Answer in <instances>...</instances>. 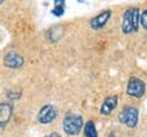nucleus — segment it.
I'll use <instances>...</instances> for the list:
<instances>
[{"label": "nucleus", "instance_id": "obj_1", "mask_svg": "<svg viewBox=\"0 0 147 137\" xmlns=\"http://www.w3.org/2000/svg\"><path fill=\"white\" fill-rule=\"evenodd\" d=\"M140 23V13L138 8H129L123 14L122 31L124 33H132L138 31Z\"/></svg>", "mask_w": 147, "mask_h": 137}, {"label": "nucleus", "instance_id": "obj_2", "mask_svg": "<svg viewBox=\"0 0 147 137\" xmlns=\"http://www.w3.org/2000/svg\"><path fill=\"white\" fill-rule=\"evenodd\" d=\"M63 130L67 135L76 136L80 132L83 127V116L76 113H68L62 122Z\"/></svg>", "mask_w": 147, "mask_h": 137}, {"label": "nucleus", "instance_id": "obj_3", "mask_svg": "<svg viewBox=\"0 0 147 137\" xmlns=\"http://www.w3.org/2000/svg\"><path fill=\"white\" fill-rule=\"evenodd\" d=\"M118 120L127 128H134L139 120V111L133 106L124 107L118 114Z\"/></svg>", "mask_w": 147, "mask_h": 137}, {"label": "nucleus", "instance_id": "obj_4", "mask_svg": "<svg viewBox=\"0 0 147 137\" xmlns=\"http://www.w3.org/2000/svg\"><path fill=\"white\" fill-rule=\"evenodd\" d=\"M146 84L142 79L138 77H131L127 82L126 86V94L133 98H141L145 94Z\"/></svg>", "mask_w": 147, "mask_h": 137}, {"label": "nucleus", "instance_id": "obj_5", "mask_svg": "<svg viewBox=\"0 0 147 137\" xmlns=\"http://www.w3.org/2000/svg\"><path fill=\"white\" fill-rule=\"evenodd\" d=\"M55 117H56V109L52 105H45L44 107H41L37 115V120L41 124L52 123L55 120Z\"/></svg>", "mask_w": 147, "mask_h": 137}, {"label": "nucleus", "instance_id": "obj_6", "mask_svg": "<svg viewBox=\"0 0 147 137\" xmlns=\"http://www.w3.org/2000/svg\"><path fill=\"white\" fill-rule=\"evenodd\" d=\"M3 63L7 68H10V69H16V68H20L23 66L24 63V59L21 54L16 53V52H9L5 55L3 58Z\"/></svg>", "mask_w": 147, "mask_h": 137}, {"label": "nucleus", "instance_id": "obj_7", "mask_svg": "<svg viewBox=\"0 0 147 137\" xmlns=\"http://www.w3.org/2000/svg\"><path fill=\"white\" fill-rule=\"evenodd\" d=\"M110 16H111V10H109V9L103 10L102 13L98 14L96 16H94V17L90 21L91 28H92L93 30H100V29H102V28L107 24V22L109 21Z\"/></svg>", "mask_w": 147, "mask_h": 137}, {"label": "nucleus", "instance_id": "obj_8", "mask_svg": "<svg viewBox=\"0 0 147 137\" xmlns=\"http://www.w3.org/2000/svg\"><path fill=\"white\" fill-rule=\"evenodd\" d=\"M13 114V106L9 102H1L0 104V127L5 128L6 124L9 122Z\"/></svg>", "mask_w": 147, "mask_h": 137}, {"label": "nucleus", "instance_id": "obj_9", "mask_svg": "<svg viewBox=\"0 0 147 137\" xmlns=\"http://www.w3.org/2000/svg\"><path fill=\"white\" fill-rule=\"evenodd\" d=\"M117 97L116 96H109L107 98L103 99L102 104H101V108H100V113L103 115H109L117 106Z\"/></svg>", "mask_w": 147, "mask_h": 137}, {"label": "nucleus", "instance_id": "obj_10", "mask_svg": "<svg viewBox=\"0 0 147 137\" xmlns=\"http://www.w3.org/2000/svg\"><path fill=\"white\" fill-rule=\"evenodd\" d=\"M84 135L86 137H98V131L95 128V124L92 120L87 121L84 127Z\"/></svg>", "mask_w": 147, "mask_h": 137}, {"label": "nucleus", "instance_id": "obj_11", "mask_svg": "<svg viewBox=\"0 0 147 137\" xmlns=\"http://www.w3.org/2000/svg\"><path fill=\"white\" fill-rule=\"evenodd\" d=\"M52 14L57 16V17L62 16L64 14V6H54V8L52 10Z\"/></svg>", "mask_w": 147, "mask_h": 137}, {"label": "nucleus", "instance_id": "obj_12", "mask_svg": "<svg viewBox=\"0 0 147 137\" xmlns=\"http://www.w3.org/2000/svg\"><path fill=\"white\" fill-rule=\"evenodd\" d=\"M140 24L142 25L144 29L147 30V8L142 12V14L140 15Z\"/></svg>", "mask_w": 147, "mask_h": 137}, {"label": "nucleus", "instance_id": "obj_13", "mask_svg": "<svg viewBox=\"0 0 147 137\" xmlns=\"http://www.w3.org/2000/svg\"><path fill=\"white\" fill-rule=\"evenodd\" d=\"M20 96H21V93H18V92H8L7 93V97L9 99H18Z\"/></svg>", "mask_w": 147, "mask_h": 137}, {"label": "nucleus", "instance_id": "obj_14", "mask_svg": "<svg viewBox=\"0 0 147 137\" xmlns=\"http://www.w3.org/2000/svg\"><path fill=\"white\" fill-rule=\"evenodd\" d=\"M54 5L55 6H64V1L63 0H55L54 1Z\"/></svg>", "mask_w": 147, "mask_h": 137}, {"label": "nucleus", "instance_id": "obj_15", "mask_svg": "<svg viewBox=\"0 0 147 137\" xmlns=\"http://www.w3.org/2000/svg\"><path fill=\"white\" fill-rule=\"evenodd\" d=\"M45 137H61V136L59 134H56V132H53V134H51L48 136H45Z\"/></svg>", "mask_w": 147, "mask_h": 137}, {"label": "nucleus", "instance_id": "obj_16", "mask_svg": "<svg viewBox=\"0 0 147 137\" xmlns=\"http://www.w3.org/2000/svg\"><path fill=\"white\" fill-rule=\"evenodd\" d=\"M109 137H116V136H115V134H110Z\"/></svg>", "mask_w": 147, "mask_h": 137}, {"label": "nucleus", "instance_id": "obj_17", "mask_svg": "<svg viewBox=\"0 0 147 137\" xmlns=\"http://www.w3.org/2000/svg\"><path fill=\"white\" fill-rule=\"evenodd\" d=\"M2 1H3V0H0V2H2Z\"/></svg>", "mask_w": 147, "mask_h": 137}]
</instances>
